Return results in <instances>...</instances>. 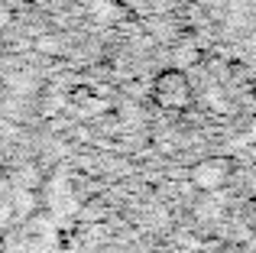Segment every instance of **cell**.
<instances>
[]
</instances>
